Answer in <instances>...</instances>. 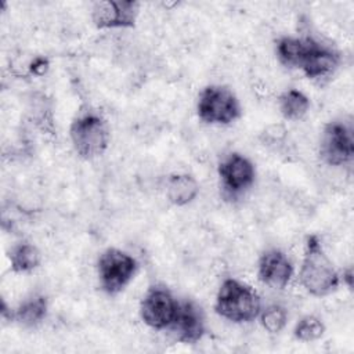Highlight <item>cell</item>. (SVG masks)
Returning a JSON list of instances; mask_svg holds the SVG:
<instances>
[{
  "label": "cell",
  "mask_w": 354,
  "mask_h": 354,
  "mask_svg": "<svg viewBox=\"0 0 354 354\" xmlns=\"http://www.w3.org/2000/svg\"><path fill=\"white\" fill-rule=\"evenodd\" d=\"M109 126L106 120L95 111L79 112L71 126L69 138L75 152L86 160L101 156L109 144Z\"/></svg>",
  "instance_id": "3"
},
{
  "label": "cell",
  "mask_w": 354,
  "mask_h": 354,
  "mask_svg": "<svg viewBox=\"0 0 354 354\" xmlns=\"http://www.w3.org/2000/svg\"><path fill=\"white\" fill-rule=\"evenodd\" d=\"M220 185L225 199H238L252 188L256 180L253 162L239 152L224 155L217 167Z\"/></svg>",
  "instance_id": "7"
},
{
  "label": "cell",
  "mask_w": 354,
  "mask_h": 354,
  "mask_svg": "<svg viewBox=\"0 0 354 354\" xmlns=\"http://www.w3.org/2000/svg\"><path fill=\"white\" fill-rule=\"evenodd\" d=\"M141 4L133 0H100L91 4V21L97 29H129L136 25Z\"/></svg>",
  "instance_id": "9"
},
{
  "label": "cell",
  "mask_w": 354,
  "mask_h": 354,
  "mask_svg": "<svg viewBox=\"0 0 354 354\" xmlns=\"http://www.w3.org/2000/svg\"><path fill=\"white\" fill-rule=\"evenodd\" d=\"M260 144L271 152H283L289 144V130L283 123H271L259 134Z\"/></svg>",
  "instance_id": "19"
},
{
  "label": "cell",
  "mask_w": 354,
  "mask_h": 354,
  "mask_svg": "<svg viewBox=\"0 0 354 354\" xmlns=\"http://www.w3.org/2000/svg\"><path fill=\"white\" fill-rule=\"evenodd\" d=\"M48 311V300L44 295L35 293L24 299L12 311V321L25 328H35L44 321Z\"/></svg>",
  "instance_id": "15"
},
{
  "label": "cell",
  "mask_w": 354,
  "mask_h": 354,
  "mask_svg": "<svg viewBox=\"0 0 354 354\" xmlns=\"http://www.w3.org/2000/svg\"><path fill=\"white\" fill-rule=\"evenodd\" d=\"M343 283H346L350 289L353 286V270L347 268L346 271H343Z\"/></svg>",
  "instance_id": "23"
},
{
  "label": "cell",
  "mask_w": 354,
  "mask_h": 354,
  "mask_svg": "<svg viewBox=\"0 0 354 354\" xmlns=\"http://www.w3.org/2000/svg\"><path fill=\"white\" fill-rule=\"evenodd\" d=\"M214 311L234 324H246L259 317L261 300L249 285L235 278H225L217 290Z\"/></svg>",
  "instance_id": "2"
},
{
  "label": "cell",
  "mask_w": 354,
  "mask_h": 354,
  "mask_svg": "<svg viewBox=\"0 0 354 354\" xmlns=\"http://www.w3.org/2000/svg\"><path fill=\"white\" fill-rule=\"evenodd\" d=\"M314 39L310 36H282L277 40L275 54L281 65L288 69H300Z\"/></svg>",
  "instance_id": "13"
},
{
  "label": "cell",
  "mask_w": 354,
  "mask_h": 354,
  "mask_svg": "<svg viewBox=\"0 0 354 354\" xmlns=\"http://www.w3.org/2000/svg\"><path fill=\"white\" fill-rule=\"evenodd\" d=\"M167 330L177 342L185 344L199 342L206 332L203 310L192 300H178L174 319Z\"/></svg>",
  "instance_id": "10"
},
{
  "label": "cell",
  "mask_w": 354,
  "mask_h": 354,
  "mask_svg": "<svg viewBox=\"0 0 354 354\" xmlns=\"http://www.w3.org/2000/svg\"><path fill=\"white\" fill-rule=\"evenodd\" d=\"M278 108L285 120L299 122L310 111V100L303 91L288 88L279 95Z\"/></svg>",
  "instance_id": "17"
},
{
  "label": "cell",
  "mask_w": 354,
  "mask_h": 354,
  "mask_svg": "<svg viewBox=\"0 0 354 354\" xmlns=\"http://www.w3.org/2000/svg\"><path fill=\"white\" fill-rule=\"evenodd\" d=\"M28 115L30 122L43 131H53V106L51 101L43 93H35L28 102Z\"/></svg>",
  "instance_id": "18"
},
{
  "label": "cell",
  "mask_w": 354,
  "mask_h": 354,
  "mask_svg": "<svg viewBox=\"0 0 354 354\" xmlns=\"http://www.w3.org/2000/svg\"><path fill=\"white\" fill-rule=\"evenodd\" d=\"M199 194L196 178L188 173H173L166 178L165 195L174 206H187Z\"/></svg>",
  "instance_id": "14"
},
{
  "label": "cell",
  "mask_w": 354,
  "mask_h": 354,
  "mask_svg": "<svg viewBox=\"0 0 354 354\" xmlns=\"http://www.w3.org/2000/svg\"><path fill=\"white\" fill-rule=\"evenodd\" d=\"M264 330L268 333H279L288 324V311L283 306L278 303L268 304L261 307V311L257 317Z\"/></svg>",
  "instance_id": "21"
},
{
  "label": "cell",
  "mask_w": 354,
  "mask_h": 354,
  "mask_svg": "<svg viewBox=\"0 0 354 354\" xmlns=\"http://www.w3.org/2000/svg\"><path fill=\"white\" fill-rule=\"evenodd\" d=\"M321 160L326 166H348L354 159V129L348 120H332L322 129L319 137Z\"/></svg>",
  "instance_id": "6"
},
{
  "label": "cell",
  "mask_w": 354,
  "mask_h": 354,
  "mask_svg": "<svg viewBox=\"0 0 354 354\" xmlns=\"http://www.w3.org/2000/svg\"><path fill=\"white\" fill-rule=\"evenodd\" d=\"M178 299L162 285H152L140 301V317L142 322L155 330H167L174 319Z\"/></svg>",
  "instance_id": "8"
},
{
  "label": "cell",
  "mask_w": 354,
  "mask_h": 354,
  "mask_svg": "<svg viewBox=\"0 0 354 354\" xmlns=\"http://www.w3.org/2000/svg\"><path fill=\"white\" fill-rule=\"evenodd\" d=\"M50 64L48 59L44 57H36L33 58V61L29 64V72L35 76H41L47 72Z\"/></svg>",
  "instance_id": "22"
},
{
  "label": "cell",
  "mask_w": 354,
  "mask_h": 354,
  "mask_svg": "<svg viewBox=\"0 0 354 354\" xmlns=\"http://www.w3.org/2000/svg\"><path fill=\"white\" fill-rule=\"evenodd\" d=\"M340 64L342 55L337 50L314 39L300 69L308 79L321 84L335 75Z\"/></svg>",
  "instance_id": "11"
},
{
  "label": "cell",
  "mask_w": 354,
  "mask_h": 354,
  "mask_svg": "<svg viewBox=\"0 0 354 354\" xmlns=\"http://www.w3.org/2000/svg\"><path fill=\"white\" fill-rule=\"evenodd\" d=\"M300 285L314 297H324L337 290L342 278L326 254L318 235H308L299 271Z\"/></svg>",
  "instance_id": "1"
},
{
  "label": "cell",
  "mask_w": 354,
  "mask_h": 354,
  "mask_svg": "<svg viewBox=\"0 0 354 354\" xmlns=\"http://www.w3.org/2000/svg\"><path fill=\"white\" fill-rule=\"evenodd\" d=\"M324 333H325V324L321 321L319 317L314 314H307L301 317L293 328V337L304 343L315 342L321 339Z\"/></svg>",
  "instance_id": "20"
},
{
  "label": "cell",
  "mask_w": 354,
  "mask_h": 354,
  "mask_svg": "<svg viewBox=\"0 0 354 354\" xmlns=\"http://www.w3.org/2000/svg\"><path fill=\"white\" fill-rule=\"evenodd\" d=\"M257 277L261 283L272 289H283L293 277L289 257L279 249H267L257 261Z\"/></svg>",
  "instance_id": "12"
},
{
  "label": "cell",
  "mask_w": 354,
  "mask_h": 354,
  "mask_svg": "<svg viewBox=\"0 0 354 354\" xmlns=\"http://www.w3.org/2000/svg\"><path fill=\"white\" fill-rule=\"evenodd\" d=\"M137 270V260L118 248H108L100 254L97 261L100 286L111 296L120 293L133 281Z\"/></svg>",
  "instance_id": "5"
},
{
  "label": "cell",
  "mask_w": 354,
  "mask_h": 354,
  "mask_svg": "<svg viewBox=\"0 0 354 354\" xmlns=\"http://www.w3.org/2000/svg\"><path fill=\"white\" fill-rule=\"evenodd\" d=\"M10 266L15 274H28L36 270L41 261V253L36 245L29 242L15 243L10 253Z\"/></svg>",
  "instance_id": "16"
},
{
  "label": "cell",
  "mask_w": 354,
  "mask_h": 354,
  "mask_svg": "<svg viewBox=\"0 0 354 354\" xmlns=\"http://www.w3.org/2000/svg\"><path fill=\"white\" fill-rule=\"evenodd\" d=\"M196 112L203 123L218 126L231 124L242 115L238 97L230 87L223 84H209L201 90Z\"/></svg>",
  "instance_id": "4"
}]
</instances>
